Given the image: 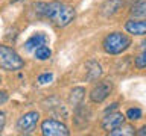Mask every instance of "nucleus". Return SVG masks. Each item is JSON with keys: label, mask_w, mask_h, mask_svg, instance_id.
Listing matches in <instances>:
<instances>
[{"label": "nucleus", "mask_w": 146, "mask_h": 136, "mask_svg": "<svg viewBox=\"0 0 146 136\" xmlns=\"http://www.w3.org/2000/svg\"><path fill=\"white\" fill-rule=\"evenodd\" d=\"M84 97H85V89L81 88V86H76V88L72 89L68 100H70V104H73V106H79L81 101L84 100Z\"/></svg>", "instance_id": "obj_12"}, {"label": "nucleus", "mask_w": 146, "mask_h": 136, "mask_svg": "<svg viewBox=\"0 0 146 136\" xmlns=\"http://www.w3.org/2000/svg\"><path fill=\"white\" fill-rule=\"evenodd\" d=\"M6 100H8V92L6 91H0V104L6 103Z\"/></svg>", "instance_id": "obj_20"}, {"label": "nucleus", "mask_w": 146, "mask_h": 136, "mask_svg": "<svg viewBox=\"0 0 146 136\" xmlns=\"http://www.w3.org/2000/svg\"><path fill=\"white\" fill-rule=\"evenodd\" d=\"M123 122H125L123 113H120V112H110V115H107L102 120V129L110 133L111 130H114L116 127L123 124Z\"/></svg>", "instance_id": "obj_7"}, {"label": "nucleus", "mask_w": 146, "mask_h": 136, "mask_svg": "<svg viewBox=\"0 0 146 136\" xmlns=\"http://www.w3.org/2000/svg\"><path fill=\"white\" fill-rule=\"evenodd\" d=\"M139 135H146V126H145V127H141V130L139 131Z\"/></svg>", "instance_id": "obj_21"}, {"label": "nucleus", "mask_w": 146, "mask_h": 136, "mask_svg": "<svg viewBox=\"0 0 146 136\" xmlns=\"http://www.w3.org/2000/svg\"><path fill=\"white\" fill-rule=\"evenodd\" d=\"M47 35H44V33H35V35H32L29 39L26 41V44H25V47L27 52H32V50H36L38 47H41V45H46L47 44Z\"/></svg>", "instance_id": "obj_10"}, {"label": "nucleus", "mask_w": 146, "mask_h": 136, "mask_svg": "<svg viewBox=\"0 0 146 136\" xmlns=\"http://www.w3.org/2000/svg\"><path fill=\"white\" fill-rule=\"evenodd\" d=\"M25 67V61L14 48L0 44V68L5 71H18Z\"/></svg>", "instance_id": "obj_3"}, {"label": "nucleus", "mask_w": 146, "mask_h": 136, "mask_svg": "<svg viewBox=\"0 0 146 136\" xmlns=\"http://www.w3.org/2000/svg\"><path fill=\"white\" fill-rule=\"evenodd\" d=\"M122 5H123L122 0H107V2L100 6V14H102L104 17H111L122 8Z\"/></svg>", "instance_id": "obj_11"}, {"label": "nucleus", "mask_w": 146, "mask_h": 136, "mask_svg": "<svg viewBox=\"0 0 146 136\" xmlns=\"http://www.w3.org/2000/svg\"><path fill=\"white\" fill-rule=\"evenodd\" d=\"M126 118H128V120H131V121L140 120V118H141V110H140V109H137V107L128 109V110H126Z\"/></svg>", "instance_id": "obj_16"}, {"label": "nucleus", "mask_w": 146, "mask_h": 136, "mask_svg": "<svg viewBox=\"0 0 146 136\" xmlns=\"http://www.w3.org/2000/svg\"><path fill=\"white\" fill-rule=\"evenodd\" d=\"M43 9H38L46 18H49L55 26L58 27H66L75 20V9L61 2H52V3H40Z\"/></svg>", "instance_id": "obj_1"}, {"label": "nucleus", "mask_w": 146, "mask_h": 136, "mask_svg": "<svg viewBox=\"0 0 146 136\" xmlns=\"http://www.w3.org/2000/svg\"><path fill=\"white\" fill-rule=\"evenodd\" d=\"M85 79L88 82H94L102 76V68L96 61H88L85 63Z\"/></svg>", "instance_id": "obj_9"}, {"label": "nucleus", "mask_w": 146, "mask_h": 136, "mask_svg": "<svg viewBox=\"0 0 146 136\" xmlns=\"http://www.w3.org/2000/svg\"><path fill=\"white\" fill-rule=\"evenodd\" d=\"M135 133V129L129 124H120L119 127H116L114 130L110 131L111 136H131Z\"/></svg>", "instance_id": "obj_13"}, {"label": "nucleus", "mask_w": 146, "mask_h": 136, "mask_svg": "<svg viewBox=\"0 0 146 136\" xmlns=\"http://www.w3.org/2000/svg\"><path fill=\"white\" fill-rule=\"evenodd\" d=\"M52 79H53V76L50 74V73H46V74H41V76L38 77V82L44 85V83H49V82L52 80Z\"/></svg>", "instance_id": "obj_18"}, {"label": "nucleus", "mask_w": 146, "mask_h": 136, "mask_svg": "<svg viewBox=\"0 0 146 136\" xmlns=\"http://www.w3.org/2000/svg\"><path fill=\"white\" fill-rule=\"evenodd\" d=\"M135 67L139 68V70H143V68H146V47H145L143 52H141L139 56L135 58Z\"/></svg>", "instance_id": "obj_17"}, {"label": "nucleus", "mask_w": 146, "mask_h": 136, "mask_svg": "<svg viewBox=\"0 0 146 136\" xmlns=\"http://www.w3.org/2000/svg\"><path fill=\"white\" fill-rule=\"evenodd\" d=\"M35 52V58L38 59V61H47V59L52 56V50H50L47 45H41V47H38L36 50H34Z\"/></svg>", "instance_id": "obj_15"}, {"label": "nucleus", "mask_w": 146, "mask_h": 136, "mask_svg": "<svg viewBox=\"0 0 146 136\" xmlns=\"http://www.w3.org/2000/svg\"><path fill=\"white\" fill-rule=\"evenodd\" d=\"M131 15L139 17V18H146V0H140L131 8Z\"/></svg>", "instance_id": "obj_14"}, {"label": "nucleus", "mask_w": 146, "mask_h": 136, "mask_svg": "<svg viewBox=\"0 0 146 136\" xmlns=\"http://www.w3.org/2000/svg\"><path fill=\"white\" fill-rule=\"evenodd\" d=\"M131 45V38L122 32H113L104 38L102 47L108 54H120Z\"/></svg>", "instance_id": "obj_2"}, {"label": "nucleus", "mask_w": 146, "mask_h": 136, "mask_svg": "<svg viewBox=\"0 0 146 136\" xmlns=\"http://www.w3.org/2000/svg\"><path fill=\"white\" fill-rule=\"evenodd\" d=\"M111 91H113V83L111 82L110 80H102V82H99L98 85H94V88L91 89L90 98H91V101H94V103H102L104 100L111 94Z\"/></svg>", "instance_id": "obj_6"}, {"label": "nucleus", "mask_w": 146, "mask_h": 136, "mask_svg": "<svg viewBox=\"0 0 146 136\" xmlns=\"http://www.w3.org/2000/svg\"><path fill=\"white\" fill-rule=\"evenodd\" d=\"M0 83H2V77H0Z\"/></svg>", "instance_id": "obj_23"}, {"label": "nucleus", "mask_w": 146, "mask_h": 136, "mask_svg": "<svg viewBox=\"0 0 146 136\" xmlns=\"http://www.w3.org/2000/svg\"><path fill=\"white\" fill-rule=\"evenodd\" d=\"M125 29L131 35H146V18L145 20H128L125 23Z\"/></svg>", "instance_id": "obj_8"}, {"label": "nucleus", "mask_w": 146, "mask_h": 136, "mask_svg": "<svg viewBox=\"0 0 146 136\" xmlns=\"http://www.w3.org/2000/svg\"><path fill=\"white\" fill-rule=\"evenodd\" d=\"M143 45H145V47H146V41H145V42H143Z\"/></svg>", "instance_id": "obj_22"}, {"label": "nucleus", "mask_w": 146, "mask_h": 136, "mask_svg": "<svg viewBox=\"0 0 146 136\" xmlns=\"http://www.w3.org/2000/svg\"><path fill=\"white\" fill-rule=\"evenodd\" d=\"M40 121V113L35 112V110H31L25 113L21 118H18L17 121V130L20 131L21 135H29L35 130L36 124Z\"/></svg>", "instance_id": "obj_5"}, {"label": "nucleus", "mask_w": 146, "mask_h": 136, "mask_svg": "<svg viewBox=\"0 0 146 136\" xmlns=\"http://www.w3.org/2000/svg\"><path fill=\"white\" fill-rule=\"evenodd\" d=\"M5 122H6V116H5L3 112H0V133H2V130L5 127Z\"/></svg>", "instance_id": "obj_19"}, {"label": "nucleus", "mask_w": 146, "mask_h": 136, "mask_svg": "<svg viewBox=\"0 0 146 136\" xmlns=\"http://www.w3.org/2000/svg\"><path fill=\"white\" fill-rule=\"evenodd\" d=\"M41 133L44 136H67L70 135V130L67 129V126L64 122L47 118L41 124Z\"/></svg>", "instance_id": "obj_4"}]
</instances>
